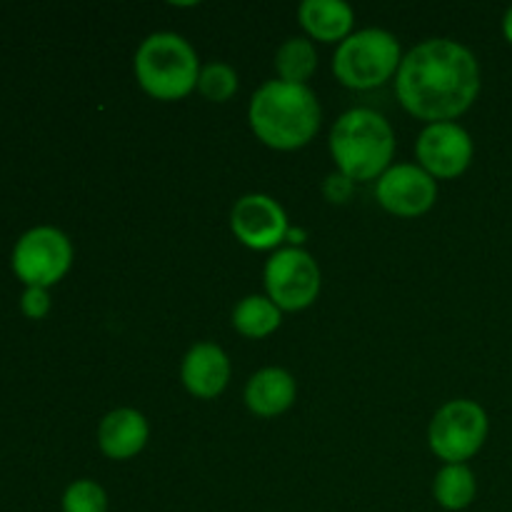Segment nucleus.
Segmentation results:
<instances>
[{"label":"nucleus","mask_w":512,"mask_h":512,"mask_svg":"<svg viewBox=\"0 0 512 512\" xmlns=\"http://www.w3.org/2000/svg\"><path fill=\"white\" fill-rule=\"evenodd\" d=\"M295 400L293 375L280 368H265L250 378L245 388V403L260 418H273L285 413Z\"/></svg>","instance_id":"obj_14"},{"label":"nucleus","mask_w":512,"mask_h":512,"mask_svg":"<svg viewBox=\"0 0 512 512\" xmlns=\"http://www.w3.org/2000/svg\"><path fill=\"white\" fill-rule=\"evenodd\" d=\"M415 153L433 178H458L473 160V140L458 123H430L420 133Z\"/></svg>","instance_id":"obj_9"},{"label":"nucleus","mask_w":512,"mask_h":512,"mask_svg":"<svg viewBox=\"0 0 512 512\" xmlns=\"http://www.w3.org/2000/svg\"><path fill=\"white\" fill-rule=\"evenodd\" d=\"M285 240H290V243L300 245L305 240V230H288V235H285Z\"/></svg>","instance_id":"obj_24"},{"label":"nucleus","mask_w":512,"mask_h":512,"mask_svg":"<svg viewBox=\"0 0 512 512\" xmlns=\"http://www.w3.org/2000/svg\"><path fill=\"white\" fill-rule=\"evenodd\" d=\"M230 228L235 238L253 250H273L288 235L285 210L268 195H245L230 213Z\"/></svg>","instance_id":"obj_11"},{"label":"nucleus","mask_w":512,"mask_h":512,"mask_svg":"<svg viewBox=\"0 0 512 512\" xmlns=\"http://www.w3.org/2000/svg\"><path fill=\"white\" fill-rule=\"evenodd\" d=\"M475 475L465 465H445L435 475V500L445 510H465L475 500Z\"/></svg>","instance_id":"obj_18"},{"label":"nucleus","mask_w":512,"mask_h":512,"mask_svg":"<svg viewBox=\"0 0 512 512\" xmlns=\"http://www.w3.org/2000/svg\"><path fill=\"white\" fill-rule=\"evenodd\" d=\"M400 43L393 33L380 28L360 30L348 35L333 55V73L343 85L355 90H370L393 78L400 68Z\"/></svg>","instance_id":"obj_5"},{"label":"nucleus","mask_w":512,"mask_h":512,"mask_svg":"<svg viewBox=\"0 0 512 512\" xmlns=\"http://www.w3.org/2000/svg\"><path fill=\"white\" fill-rule=\"evenodd\" d=\"M488 438V415L473 400H453L435 413L430 423V448L448 465H463L483 448Z\"/></svg>","instance_id":"obj_6"},{"label":"nucleus","mask_w":512,"mask_h":512,"mask_svg":"<svg viewBox=\"0 0 512 512\" xmlns=\"http://www.w3.org/2000/svg\"><path fill=\"white\" fill-rule=\"evenodd\" d=\"M73 263V245L50 225H38L20 235L13 250V270L28 288H48L58 283Z\"/></svg>","instance_id":"obj_7"},{"label":"nucleus","mask_w":512,"mask_h":512,"mask_svg":"<svg viewBox=\"0 0 512 512\" xmlns=\"http://www.w3.org/2000/svg\"><path fill=\"white\" fill-rule=\"evenodd\" d=\"M265 288L280 310H303L320 293V268L305 250H278L265 265Z\"/></svg>","instance_id":"obj_8"},{"label":"nucleus","mask_w":512,"mask_h":512,"mask_svg":"<svg viewBox=\"0 0 512 512\" xmlns=\"http://www.w3.org/2000/svg\"><path fill=\"white\" fill-rule=\"evenodd\" d=\"M395 90L403 108L415 118L450 123L478 98V60L455 40H425L403 58Z\"/></svg>","instance_id":"obj_1"},{"label":"nucleus","mask_w":512,"mask_h":512,"mask_svg":"<svg viewBox=\"0 0 512 512\" xmlns=\"http://www.w3.org/2000/svg\"><path fill=\"white\" fill-rule=\"evenodd\" d=\"M248 120L268 148L298 150L318 133L320 105L308 85L270 80L250 100Z\"/></svg>","instance_id":"obj_2"},{"label":"nucleus","mask_w":512,"mask_h":512,"mask_svg":"<svg viewBox=\"0 0 512 512\" xmlns=\"http://www.w3.org/2000/svg\"><path fill=\"white\" fill-rule=\"evenodd\" d=\"M330 153L345 178L373 180L388 170L395 153V135L388 120L368 108L345 113L330 133Z\"/></svg>","instance_id":"obj_3"},{"label":"nucleus","mask_w":512,"mask_h":512,"mask_svg":"<svg viewBox=\"0 0 512 512\" xmlns=\"http://www.w3.org/2000/svg\"><path fill=\"white\" fill-rule=\"evenodd\" d=\"M20 308H23V313L28 315V318L33 320H40L48 315L50 310V295L45 288H25L23 298H20Z\"/></svg>","instance_id":"obj_21"},{"label":"nucleus","mask_w":512,"mask_h":512,"mask_svg":"<svg viewBox=\"0 0 512 512\" xmlns=\"http://www.w3.org/2000/svg\"><path fill=\"white\" fill-rule=\"evenodd\" d=\"M148 443V423L138 410L120 408L103 418L98 428V445L108 458L128 460Z\"/></svg>","instance_id":"obj_13"},{"label":"nucleus","mask_w":512,"mask_h":512,"mask_svg":"<svg viewBox=\"0 0 512 512\" xmlns=\"http://www.w3.org/2000/svg\"><path fill=\"white\" fill-rule=\"evenodd\" d=\"M198 90L210 103H225L238 90V73L228 63H210L200 70Z\"/></svg>","instance_id":"obj_19"},{"label":"nucleus","mask_w":512,"mask_h":512,"mask_svg":"<svg viewBox=\"0 0 512 512\" xmlns=\"http://www.w3.org/2000/svg\"><path fill=\"white\" fill-rule=\"evenodd\" d=\"M318 68V53L305 38H288L275 53V70L283 83L305 85Z\"/></svg>","instance_id":"obj_16"},{"label":"nucleus","mask_w":512,"mask_h":512,"mask_svg":"<svg viewBox=\"0 0 512 512\" xmlns=\"http://www.w3.org/2000/svg\"><path fill=\"white\" fill-rule=\"evenodd\" d=\"M375 198L388 213L415 218L433 208L438 198V185L433 175H428L418 165H395L380 175Z\"/></svg>","instance_id":"obj_10"},{"label":"nucleus","mask_w":512,"mask_h":512,"mask_svg":"<svg viewBox=\"0 0 512 512\" xmlns=\"http://www.w3.org/2000/svg\"><path fill=\"white\" fill-rule=\"evenodd\" d=\"M298 15L303 28L323 43L345 40L353 28V8L343 0H305Z\"/></svg>","instance_id":"obj_15"},{"label":"nucleus","mask_w":512,"mask_h":512,"mask_svg":"<svg viewBox=\"0 0 512 512\" xmlns=\"http://www.w3.org/2000/svg\"><path fill=\"white\" fill-rule=\"evenodd\" d=\"M63 512H108V495L93 480H75L63 495Z\"/></svg>","instance_id":"obj_20"},{"label":"nucleus","mask_w":512,"mask_h":512,"mask_svg":"<svg viewBox=\"0 0 512 512\" xmlns=\"http://www.w3.org/2000/svg\"><path fill=\"white\" fill-rule=\"evenodd\" d=\"M180 378H183L188 393H193L195 398H215V395L223 393L230 380L228 355L213 343L193 345L183 360Z\"/></svg>","instance_id":"obj_12"},{"label":"nucleus","mask_w":512,"mask_h":512,"mask_svg":"<svg viewBox=\"0 0 512 512\" xmlns=\"http://www.w3.org/2000/svg\"><path fill=\"white\" fill-rule=\"evenodd\" d=\"M135 78L153 98L180 100L198 88V55L180 35L155 33L135 53Z\"/></svg>","instance_id":"obj_4"},{"label":"nucleus","mask_w":512,"mask_h":512,"mask_svg":"<svg viewBox=\"0 0 512 512\" xmlns=\"http://www.w3.org/2000/svg\"><path fill=\"white\" fill-rule=\"evenodd\" d=\"M323 193L330 203H348L350 195H353V180L345 178L343 173H333L325 178Z\"/></svg>","instance_id":"obj_22"},{"label":"nucleus","mask_w":512,"mask_h":512,"mask_svg":"<svg viewBox=\"0 0 512 512\" xmlns=\"http://www.w3.org/2000/svg\"><path fill=\"white\" fill-rule=\"evenodd\" d=\"M233 325L238 328V333L248 335V338H265V335L278 330L280 308L270 298L250 295V298L240 300L238 308H235Z\"/></svg>","instance_id":"obj_17"},{"label":"nucleus","mask_w":512,"mask_h":512,"mask_svg":"<svg viewBox=\"0 0 512 512\" xmlns=\"http://www.w3.org/2000/svg\"><path fill=\"white\" fill-rule=\"evenodd\" d=\"M503 33H505V38H508V43L512 45V8L505 13V18H503Z\"/></svg>","instance_id":"obj_23"}]
</instances>
